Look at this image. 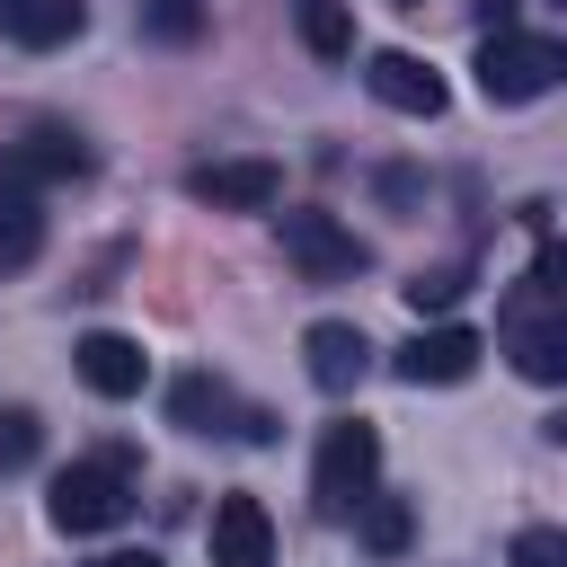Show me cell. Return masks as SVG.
<instances>
[{
	"label": "cell",
	"mask_w": 567,
	"mask_h": 567,
	"mask_svg": "<svg viewBox=\"0 0 567 567\" xmlns=\"http://www.w3.org/2000/svg\"><path fill=\"white\" fill-rule=\"evenodd\" d=\"M301 363H310L319 390H354V381L372 372V337H363L354 319H319V328L301 337Z\"/></svg>",
	"instance_id": "11"
},
{
	"label": "cell",
	"mask_w": 567,
	"mask_h": 567,
	"mask_svg": "<svg viewBox=\"0 0 567 567\" xmlns=\"http://www.w3.org/2000/svg\"><path fill=\"white\" fill-rule=\"evenodd\" d=\"M399 292H408V310H416V319H443V310L470 292V266H425V275H416V284H399Z\"/></svg>",
	"instance_id": "17"
},
{
	"label": "cell",
	"mask_w": 567,
	"mask_h": 567,
	"mask_svg": "<svg viewBox=\"0 0 567 567\" xmlns=\"http://www.w3.org/2000/svg\"><path fill=\"white\" fill-rule=\"evenodd\" d=\"M80 27H89L80 0H0V35H18L27 53H53V44H71Z\"/></svg>",
	"instance_id": "13"
},
{
	"label": "cell",
	"mask_w": 567,
	"mask_h": 567,
	"mask_svg": "<svg viewBox=\"0 0 567 567\" xmlns=\"http://www.w3.org/2000/svg\"><path fill=\"white\" fill-rule=\"evenodd\" d=\"M346 523L363 532V549H372V558H399V549H408V532H416L408 496H381V487H372V496H363V505H354Z\"/></svg>",
	"instance_id": "15"
},
{
	"label": "cell",
	"mask_w": 567,
	"mask_h": 567,
	"mask_svg": "<svg viewBox=\"0 0 567 567\" xmlns=\"http://www.w3.org/2000/svg\"><path fill=\"white\" fill-rule=\"evenodd\" d=\"M292 27H301V44H310L319 62H346V53H354V18H346V0H301Z\"/></svg>",
	"instance_id": "16"
},
{
	"label": "cell",
	"mask_w": 567,
	"mask_h": 567,
	"mask_svg": "<svg viewBox=\"0 0 567 567\" xmlns=\"http://www.w3.org/2000/svg\"><path fill=\"white\" fill-rule=\"evenodd\" d=\"M399 9H425V0H399Z\"/></svg>",
	"instance_id": "22"
},
{
	"label": "cell",
	"mask_w": 567,
	"mask_h": 567,
	"mask_svg": "<svg viewBox=\"0 0 567 567\" xmlns=\"http://www.w3.org/2000/svg\"><path fill=\"white\" fill-rule=\"evenodd\" d=\"M142 27H151L159 44H195V35L213 27V9H204V0H151V9H142Z\"/></svg>",
	"instance_id": "18"
},
{
	"label": "cell",
	"mask_w": 567,
	"mask_h": 567,
	"mask_svg": "<svg viewBox=\"0 0 567 567\" xmlns=\"http://www.w3.org/2000/svg\"><path fill=\"white\" fill-rule=\"evenodd\" d=\"M35 257H44V195L0 177V275H18Z\"/></svg>",
	"instance_id": "14"
},
{
	"label": "cell",
	"mask_w": 567,
	"mask_h": 567,
	"mask_svg": "<svg viewBox=\"0 0 567 567\" xmlns=\"http://www.w3.org/2000/svg\"><path fill=\"white\" fill-rule=\"evenodd\" d=\"M168 425L186 434H239V443H275V408H248L230 381L213 372H177L168 381Z\"/></svg>",
	"instance_id": "4"
},
{
	"label": "cell",
	"mask_w": 567,
	"mask_h": 567,
	"mask_svg": "<svg viewBox=\"0 0 567 567\" xmlns=\"http://www.w3.org/2000/svg\"><path fill=\"white\" fill-rule=\"evenodd\" d=\"M35 443H44L35 408H0V470H27V461H35Z\"/></svg>",
	"instance_id": "19"
},
{
	"label": "cell",
	"mask_w": 567,
	"mask_h": 567,
	"mask_svg": "<svg viewBox=\"0 0 567 567\" xmlns=\"http://www.w3.org/2000/svg\"><path fill=\"white\" fill-rule=\"evenodd\" d=\"M133 514V452H97V461H71L53 478V523L80 540V532H115Z\"/></svg>",
	"instance_id": "2"
},
{
	"label": "cell",
	"mask_w": 567,
	"mask_h": 567,
	"mask_svg": "<svg viewBox=\"0 0 567 567\" xmlns=\"http://www.w3.org/2000/svg\"><path fill=\"white\" fill-rule=\"evenodd\" d=\"M0 177L9 186H62V177H89V142L71 124H35L0 151Z\"/></svg>",
	"instance_id": "8"
},
{
	"label": "cell",
	"mask_w": 567,
	"mask_h": 567,
	"mask_svg": "<svg viewBox=\"0 0 567 567\" xmlns=\"http://www.w3.org/2000/svg\"><path fill=\"white\" fill-rule=\"evenodd\" d=\"M71 363H80V381H89L97 399H142V381H151V354H142L133 337H115V328H89V337L71 346Z\"/></svg>",
	"instance_id": "9"
},
{
	"label": "cell",
	"mask_w": 567,
	"mask_h": 567,
	"mask_svg": "<svg viewBox=\"0 0 567 567\" xmlns=\"http://www.w3.org/2000/svg\"><path fill=\"white\" fill-rule=\"evenodd\" d=\"M275 239H284V257H292L310 284H346V275L372 266V248H363L337 213H310V204H301V213H275Z\"/></svg>",
	"instance_id": "5"
},
{
	"label": "cell",
	"mask_w": 567,
	"mask_h": 567,
	"mask_svg": "<svg viewBox=\"0 0 567 567\" xmlns=\"http://www.w3.org/2000/svg\"><path fill=\"white\" fill-rule=\"evenodd\" d=\"M372 478H381V434H372L363 416H337V425L319 434V461H310V496H319V514L346 523V514L372 496Z\"/></svg>",
	"instance_id": "1"
},
{
	"label": "cell",
	"mask_w": 567,
	"mask_h": 567,
	"mask_svg": "<svg viewBox=\"0 0 567 567\" xmlns=\"http://www.w3.org/2000/svg\"><path fill=\"white\" fill-rule=\"evenodd\" d=\"M514 567H567V532H549V523L514 532Z\"/></svg>",
	"instance_id": "20"
},
{
	"label": "cell",
	"mask_w": 567,
	"mask_h": 567,
	"mask_svg": "<svg viewBox=\"0 0 567 567\" xmlns=\"http://www.w3.org/2000/svg\"><path fill=\"white\" fill-rule=\"evenodd\" d=\"M478 328H461V319H434V328H416L399 354H390V372L408 381V390H443V381H470L478 372Z\"/></svg>",
	"instance_id": "6"
},
{
	"label": "cell",
	"mask_w": 567,
	"mask_h": 567,
	"mask_svg": "<svg viewBox=\"0 0 567 567\" xmlns=\"http://www.w3.org/2000/svg\"><path fill=\"white\" fill-rule=\"evenodd\" d=\"M363 89H372L381 106H399V115H443V71L416 62V53H399V44L363 62Z\"/></svg>",
	"instance_id": "10"
},
{
	"label": "cell",
	"mask_w": 567,
	"mask_h": 567,
	"mask_svg": "<svg viewBox=\"0 0 567 567\" xmlns=\"http://www.w3.org/2000/svg\"><path fill=\"white\" fill-rule=\"evenodd\" d=\"M186 195L213 213H275L284 168L275 159H204V168H186Z\"/></svg>",
	"instance_id": "7"
},
{
	"label": "cell",
	"mask_w": 567,
	"mask_h": 567,
	"mask_svg": "<svg viewBox=\"0 0 567 567\" xmlns=\"http://www.w3.org/2000/svg\"><path fill=\"white\" fill-rule=\"evenodd\" d=\"M558 71H567V44H558V35H514V27H496V35L478 44V89H487L496 106H523V97L558 89Z\"/></svg>",
	"instance_id": "3"
},
{
	"label": "cell",
	"mask_w": 567,
	"mask_h": 567,
	"mask_svg": "<svg viewBox=\"0 0 567 567\" xmlns=\"http://www.w3.org/2000/svg\"><path fill=\"white\" fill-rule=\"evenodd\" d=\"M97 567H159L151 549H115V558H97Z\"/></svg>",
	"instance_id": "21"
},
{
	"label": "cell",
	"mask_w": 567,
	"mask_h": 567,
	"mask_svg": "<svg viewBox=\"0 0 567 567\" xmlns=\"http://www.w3.org/2000/svg\"><path fill=\"white\" fill-rule=\"evenodd\" d=\"M213 567H275V523H266L257 496L213 505Z\"/></svg>",
	"instance_id": "12"
}]
</instances>
